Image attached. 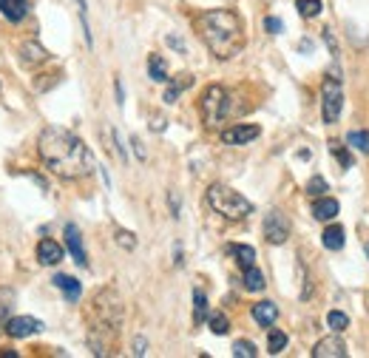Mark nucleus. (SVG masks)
<instances>
[{
	"label": "nucleus",
	"instance_id": "79ce46f5",
	"mask_svg": "<svg viewBox=\"0 0 369 358\" xmlns=\"http://www.w3.org/2000/svg\"><path fill=\"white\" fill-rule=\"evenodd\" d=\"M151 128H153V131H162V128H165V120H162V117H157V120L151 123Z\"/></svg>",
	"mask_w": 369,
	"mask_h": 358
},
{
	"label": "nucleus",
	"instance_id": "58836bf2",
	"mask_svg": "<svg viewBox=\"0 0 369 358\" xmlns=\"http://www.w3.org/2000/svg\"><path fill=\"white\" fill-rule=\"evenodd\" d=\"M168 202H170V216H173V219H179V196L170 191V194H168Z\"/></svg>",
	"mask_w": 369,
	"mask_h": 358
},
{
	"label": "nucleus",
	"instance_id": "49530a36",
	"mask_svg": "<svg viewBox=\"0 0 369 358\" xmlns=\"http://www.w3.org/2000/svg\"><path fill=\"white\" fill-rule=\"evenodd\" d=\"M3 333H6V330H3V327H0V335H3Z\"/></svg>",
	"mask_w": 369,
	"mask_h": 358
},
{
	"label": "nucleus",
	"instance_id": "1a4fd4ad",
	"mask_svg": "<svg viewBox=\"0 0 369 358\" xmlns=\"http://www.w3.org/2000/svg\"><path fill=\"white\" fill-rule=\"evenodd\" d=\"M259 134H262L259 125H233V128L222 131V142L225 145H247V142H253Z\"/></svg>",
	"mask_w": 369,
	"mask_h": 358
},
{
	"label": "nucleus",
	"instance_id": "6e6552de",
	"mask_svg": "<svg viewBox=\"0 0 369 358\" xmlns=\"http://www.w3.org/2000/svg\"><path fill=\"white\" fill-rule=\"evenodd\" d=\"M3 330L12 338H29V335L43 330V322H40V318H31V316H9Z\"/></svg>",
	"mask_w": 369,
	"mask_h": 358
},
{
	"label": "nucleus",
	"instance_id": "dca6fc26",
	"mask_svg": "<svg viewBox=\"0 0 369 358\" xmlns=\"http://www.w3.org/2000/svg\"><path fill=\"white\" fill-rule=\"evenodd\" d=\"M54 287H60V290L66 293V298L71 301V305H74V301L80 298V293H83V285H80V281H77L74 276H66V273H57V276H54Z\"/></svg>",
	"mask_w": 369,
	"mask_h": 358
},
{
	"label": "nucleus",
	"instance_id": "7c9ffc66",
	"mask_svg": "<svg viewBox=\"0 0 369 358\" xmlns=\"http://www.w3.org/2000/svg\"><path fill=\"white\" fill-rule=\"evenodd\" d=\"M233 355H236V358H256L259 350H256L253 342H236V344H233Z\"/></svg>",
	"mask_w": 369,
	"mask_h": 358
},
{
	"label": "nucleus",
	"instance_id": "5701e85b",
	"mask_svg": "<svg viewBox=\"0 0 369 358\" xmlns=\"http://www.w3.org/2000/svg\"><path fill=\"white\" fill-rule=\"evenodd\" d=\"M205 318H207V298L196 287V290H193V324H202Z\"/></svg>",
	"mask_w": 369,
	"mask_h": 358
},
{
	"label": "nucleus",
	"instance_id": "a19ab883",
	"mask_svg": "<svg viewBox=\"0 0 369 358\" xmlns=\"http://www.w3.org/2000/svg\"><path fill=\"white\" fill-rule=\"evenodd\" d=\"M114 91H116V105H123L125 103V91H123V83L120 80H114Z\"/></svg>",
	"mask_w": 369,
	"mask_h": 358
},
{
	"label": "nucleus",
	"instance_id": "4c0bfd02",
	"mask_svg": "<svg viewBox=\"0 0 369 358\" xmlns=\"http://www.w3.org/2000/svg\"><path fill=\"white\" fill-rule=\"evenodd\" d=\"M165 43H168L170 49H177L179 54H185V43H182V37H177V34H168V37H165Z\"/></svg>",
	"mask_w": 369,
	"mask_h": 358
},
{
	"label": "nucleus",
	"instance_id": "f257e3e1",
	"mask_svg": "<svg viewBox=\"0 0 369 358\" xmlns=\"http://www.w3.org/2000/svg\"><path fill=\"white\" fill-rule=\"evenodd\" d=\"M37 154H40L49 171L60 179H83L97 168L88 145L77 134H71L68 128H60V125H49L40 131Z\"/></svg>",
	"mask_w": 369,
	"mask_h": 358
},
{
	"label": "nucleus",
	"instance_id": "ea45409f",
	"mask_svg": "<svg viewBox=\"0 0 369 358\" xmlns=\"http://www.w3.org/2000/svg\"><path fill=\"white\" fill-rule=\"evenodd\" d=\"M324 40H327L329 51H333V54H338V43H335V37H333V31H329V29H324Z\"/></svg>",
	"mask_w": 369,
	"mask_h": 358
},
{
	"label": "nucleus",
	"instance_id": "412c9836",
	"mask_svg": "<svg viewBox=\"0 0 369 358\" xmlns=\"http://www.w3.org/2000/svg\"><path fill=\"white\" fill-rule=\"evenodd\" d=\"M227 251H230L233 256H236V261H239V268H242V270H244V268H250V265L256 261V251L250 248V244H230Z\"/></svg>",
	"mask_w": 369,
	"mask_h": 358
},
{
	"label": "nucleus",
	"instance_id": "cd10ccee",
	"mask_svg": "<svg viewBox=\"0 0 369 358\" xmlns=\"http://www.w3.org/2000/svg\"><path fill=\"white\" fill-rule=\"evenodd\" d=\"M207 324H210V330L216 333V335H227V330H230V322H227V316H225V313H213V316H207Z\"/></svg>",
	"mask_w": 369,
	"mask_h": 358
},
{
	"label": "nucleus",
	"instance_id": "9b49d317",
	"mask_svg": "<svg viewBox=\"0 0 369 358\" xmlns=\"http://www.w3.org/2000/svg\"><path fill=\"white\" fill-rule=\"evenodd\" d=\"M49 57H51V54H49L40 43H37V40H26V43L21 46V63L29 66V68H37V66L49 63Z\"/></svg>",
	"mask_w": 369,
	"mask_h": 358
},
{
	"label": "nucleus",
	"instance_id": "39448f33",
	"mask_svg": "<svg viewBox=\"0 0 369 358\" xmlns=\"http://www.w3.org/2000/svg\"><path fill=\"white\" fill-rule=\"evenodd\" d=\"M199 108H202V120H205L207 128H216L219 123H225L227 114H230V94H227V88L207 86L205 94H202V100H199Z\"/></svg>",
	"mask_w": 369,
	"mask_h": 358
},
{
	"label": "nucleus",
	"instance_id": "423d86ee",
	"mask_svg": "<svg viewBox=\"0 0 369 358\" xmlns=\"http://www.w3.org/2000/svg\"><path fill=\"white\" fill-rule=\"evenodd\" d=\"M321 94H324V103H321V117L327 125H335L338 117H341V108H344V91H341V83L335 77H327L324 86H321Z\"/></svg>",
	"mask_w": 369,
	"mask_h": 358
},
{
	"label": "nucleus",
	"instance_id": "4468645a",
	"mask_svg": "<svg viewBox=\"0 0 369 358\" xmlns=\"http://www.w3.org/2000/svg\"><path fill=\"white\" fill-rule=\"evenodd\" d=\"M0 14H3L9 23H21L29 14V0H0Z\"/></svg>",
	"mask_w": 369,
	"mask_h": 358
},
{
	"label": "nucleus",
	"instance_id": "a18cd8bd",
	"mask_svg": "<svg viewBox=\"0 0 369 358\" xmlns=\"http://www.w3.org/2000/svg\"><path fill=\"white\" fill-rule=\"evenodd\" d=\"M366 256H369V242H366Z\"/></svg>",
	"mask_w": 369,
	"mask_h": 358
},
{
	"label": "nucleus",
	"instance_id": "f704fd0d",
	"mask_svg": "<svg viewBox=\"0 0 369 358\" xmlns=\"http://www.w3.org/2000/svg\"><path fill=\"white\" fill-rule=\"evenodd\" d=\"M264 29H267L270 34H281V29H284V23L279 21V17H264Z\"/></svg>",
	"mask_w": 369,
	"mask_h": 358
},
{
	"label": "nucleus",
	"instance_id": "0eeeda50",
	"mask_svg": "<svg viewBox=\"0 0 369 358\" xmlns=\"http://www.w3.org/2000/svg\"><path fill=\"white\" fill-rule=\"evenodd\" d=\"M264 239L270 242V244H284L287 242V236H290V222H287V216L281 214V211H270L267 216H264Z\"/></svg>",
	"mask_w": 369,
	"mask_h": 358
},
{
	"label": "nucleus",
	"instance_id": "f03ea898",
	"mask_svg": "<svg viewBox=\"0 0 369 358\" xmlns=\"http://www.w3.org/2000/svg\"><path fill=\"white\" fill-rule=\"evenodd\" d=\"M196 31L216 60H233L244 49L242 17L230 9H210L196 17Z\"/></svg>",
	"mask_w": 369,
	"mask_h": 358
},
{
	"label": "nucleus",
	"instance_id": "e433bc0d",
	"mask_svg": "<svg viewBox=\"0 0 369 358\" xmlns=\"http://www.w3.org/2000/svg\"><path fill=\"white\" fill-rule=\"evenodd\" d=\"M145 353H148V342H145L142 335H137V338H133V355H137V358H142Z\"/></svg>",
	"mask_w": 369,
	"mask_h": 358
},
{
	"label": "nucleus",
	"instance_id": "aec40b11",
	"mask_svg": "<svg viewBox=\"0 0 369 358\" xmlns=\"http://www.w3.org/2000/svg\"><path fill=\"white\" fill-rule=\"evenodd\" d=\"M148 74H151L153 83H168L170 80L168 77V66H165V60L160 57V54H151L148 57Z\"/></svg>",
	"mask_w": 369,
	"mask_h": 358
},
{
	"label": "nucleus",
	"instance_id": "2eb2a0df",
	"mask_svg": "<svg viewBox=\"0 0 369 358\" xmlns=\"http://www.w3.org/2000/svg\"><path fill=\"white\" fill-rule=\"evenodd\" d=\"M338 211H341V205H338L335 199H329V196H318V199L313 202V216H316L318 222H333V219L338 216Z\"/></svg>",
	"mask_w": 369,
	"mask_h": 358
},
{
	"label": "nucleus",
	"instance_id": "20e7f679",
	"mask_svg": "<svg viewBox=\"0 0 369 358\" xmlns=\"http://www.w3.org/2000/svg\"><path fill=\"white\" fill-rule=\"evenodd\" d=\"M88 316H91V327L114 330L116 333V327L123 324V298L116 296L114 287H105L100 293H94Z\"/></svg>",
	"mask_w": 369,
	"mask_h": 358
},
{
	"label": "nucleus",
	"instance_id": "72a5a7b5",
	"mask_svg": "<svg viewBox=\"0 0 369 358\" xmlns=\"http://www.w3.org/2000/svg\"><path fill=\"white\" fill-rule=\"evenodd\" d=\"M111 140H114V151H116V157H120V162L125 165V162H128V151H125V145H123L120 134H116V131H111Z\"/></svg>",
	"mask_w": 369,
	"mask_h": 358
},
{
	"label": "nucleus",
	"instance_id": "f8f14e48",
	"mask_svg": "<svg viewBox=\"0 0 369 358\" xmlns=\"http://www.w3.org/2000/svg\"><path fill=\"white\" fill-rule=\"evenodd\" d=\"M313 358H346V344L338 335H327L313 347Z\"/></svg>",
	"mask_w": 369,
	"mask_h": 358
},
{
	"label": "nucleus",
	"instance_id": "f3484780",
	"mask_svg": "<svg viewBox=\"0 0 369 358\" xmlns=\"http://www.w3.org/2000/svg\"><path fill=\"white\" fill-rule=\"evenodd\" d=\"M253 318L262 327H273L276 318H279V307L273 305V301H259V305H253Z\"/></svg>",
	"mask_w": 369,
	"mask_h": 358
},
{
	"label": "nucleus",
	"instance_id": "ddd939ff",
	"mask_svg": "<svg viewBox=\"0 0 369 358\" xmlns=\"http://www.w3.org/2000/svg\"><path fill=\"white\" fill-rule=\"evenodd\" d=\"M37 261L46 268H54L63 261V244H57L54 239H40V244H37Z\"/></svg>",
	"mask_w": 369,
	"mask_h": 358
},
{
	"label": "nucleus",
	"instance_id": "2f4dec72",
	"mask_svg": "<svg viewBox=\"0 0 369 358\" xmlns=\"http://www.w3.org/2000/svg\"><path fill=\"white\" fill-rule=\"evenodd\" d=\"M307 194H309V196H316V199H318V196H324V194H327V179L316 174L313 179L307 182Z\"/></svg>",
	"mask_w": 369,
	"mask_h": 358
},
{
	"label": "nucleus",
	"instance_id": "9d476101",
	"mask_svg": "<svg viewBox=\"0 0 369 358\" xmlns=\"http://www.w3.org/2000/svg\"><path fill=\"white\" fill-rule=\"evenodd\" d=\"M66 248H68V253L74 256L77 265L88 268V256H86V248H83V236H80V231H77L74 222L66 225Z\"/></svg>",
	"mask_w": 369,
	"mask_h": 358
},
{
	"label": "nucleus",
	"instance_id": "a878e982",
	"mask_svg": "<svg viewBox=\"0 0 369 358\" xmlns=\"http://www.w3.org/2000/svg\"><path fill=\"white\" fill-rule=\"evenodd\" d=\"M284 347H287V335L281 330H270V335H267V353L279 355Z\"/></svg>",
	"mask_w": 369,
	"mask_h": 358
},
{
	"label": "nucleus",
	"instance_id": "37998d69",
	"mask_svg": "<svg viewBox=\"0 0 369 358\" xmlns=\"http://www.w3.org/2000/svg\"><path fill=\"white\" fill-rule=\"evenodd\" d=\"M77 9H80V14H88V3H86V0H77Z\"/></svg>",
	"mask_w": 369,
	"mask_h": 358
},
{
	"label": "nucleus",
	"instance_id": "c03bdc74",
	"mask_svg": "<svg viewBox=\"0 0 369 358\" xmlns=\"http://www.w3.org/2000/svg\"><path fill=\"white\" fill-rule=\"evenodd\" d=\"M301 51H309V49H313V43H309V40H301V46H298Z\"/></svg>",
	"mask_w": 369,
	"mask_h": 358
},
{
	"label": "nucleus",
	"instance_id": "bb28decb",
	"mask_svg": "<svg viewBox=\"0 0 369 358\" xmlns=\"http://www.w3.org/2000/svg\"><path fill=\"white\" fill-rule=\"evenodd\" d=\"M14 307V290L12 287H0V318H9Z\"/></svg>",
	"mask_w": 369,
	"mask_h": 358
},
{
	"label": "nucleus",
	"instance_id": "a211bd4d",
	"mask_svg": "<svg viewBox=\"0 0 369 358\" xmlns=\"http://www.w3.org/2000/svg\"><path fill=\"white\" fill-rule=\"evenodd\" d=\"M188 86H193V77L190 74H179V80H170L168 83V88H165V94H162V100L170 105V103H177L179 100V94L188 88Z\"/></svg>",
	"mask_w": 369,
	"mask_h": 358
},
{
	"label": "nucleus",
	"instance_id": "4be33fe9",
	"mask_svg": "<svg viewBox=\"0 0 369 358\" xmlns=\"http://www.w3.org/2000/svg\"><path fill=\"white\" fill-rule=\"evenodd\" d=\"M244 290H250V293H259V290H264V273L259 270V268H244Z\"/></svg>",
	"mask_w": 369,
	"mask_h": 358
},
{
	"label": "nucleus",
	"instance_id": "6ab92c4d",
	"mask_svg": "<svg viewBox=\"0 0 369 358\" xmlns=\"http://www.w3.org/2000/svg\"><path fill=\"white\" fill-rule=\"evenodd\" d=\"M321 242L327 251H341L344 248V228L341 225H329V228L321 233Z\"/></svg>",
	"mask_w": 369,
	"mask_h": 358
},
{
	"label": "nucleus",
	"instance_id": "c9c22d12",
	"mask_svg": "<svg viewBox=\"0 0 369 358\" xmlns=\"http://www.w3.org/2000/svg\"><path fill=\"white\" fill-rule=\"evenodd\" d=\"M131 145H133V154H137V159H140V162H145V159H148V154H145L142 140H140V137H131Z\"/></svg>",
	"mask_w": 369,
	"mask_h": 358
},
{
	"label": "nucleus",
	"instance_id": "7ed1b4c3",
	"mask_svg": "<svg viewBox=\"0 0 369 358\" xmlns=\"http://www.w3.org/2000/svg\"><path fill=\"white\" fill-rule=\"evenodd\" d=\"M207 205L230 222H242L253 214V202L244 199L239 191H233L230 185H222V182H213L207 188Z\"/></svg>",
	"mask_w": 369,
	"mask_h": 358
},
{
	"label": "nucleus",
	"instance_id": "b1692460",
	"mask_svg": "<svg viewBox=\"0 0 369 358\" xmlns=\"http://www.w3.org/2000/svg\"><path fill=\"white\" fill-rule=\"evenodd\" d=\"M346 145L353 151H361V154H369V131H349Z\"/></svg>",
	"mask_w": 369,
	"mask_h": 358
},
{
	"label": "nucleus",
	"instance_id": "393cba45",
	"mask_svg": "<svg viewBox=\"0 0 369 358\" xmlns=\"http://www.w3.org/2000/svg\"><path fill=\"white\" fill-rule=\"evenodd\" d=\"M296 9L301 17H307V21H313V17L321 14V0H296Z\"/></svg>",
	"mask_w": 369,
	"mask_h": 358
},
{
	"label": "nucleus",
	"instance_id": "c85d7f7f",
	"mask_svg": "<svg viewBox=\"0 0 369 358\" xmlns=\"http://www.w3.org/2000/svg\"><path fill=\"white\" fill-rule=\"evenodd\" d=\"M327 324L333 327L335 333H344V330L349 327V316H346V313H341V310H333V313L327 316Z\"/></svg>",
	"mask_w": 369,
	"mask_h": 358
},
{
	"label": "nucleus",
	"instance_id": "473e14b6",
	"mask_svg": "<svg viewBox=\"0 0 369 358\" xmlns=\"http://www.w3.org/2000/svg\"><path fill=\"white\" fill-rule=\"evenodd\" d=\"M116 244H120V248L123 251H133V248H137V236H133L131 231H116Z\"/></svg>",
	"mask_w": 369,
	"mask_h": 358
},
{
	"label": "nucleus",
	"instance_id": "c756f323",
	"mask_svg": "<svg viewBox=\"0 0 369 358\" xmlns=\"http://www.w3.org/2000/svg\"><path fill=\"white\" fill-rule=\"evenodd\" d=\"M329 154H333L338 162H341V168L346 171V168H353V157L346 154V148L341 145V142H329Z\"/></svg>",
	"mask_w": 369,
	"mask_h": 358
}]
</instances>
